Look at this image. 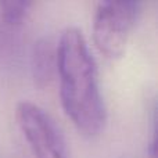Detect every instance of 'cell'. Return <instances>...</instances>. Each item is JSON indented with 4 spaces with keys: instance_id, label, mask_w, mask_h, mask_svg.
<instances>
[{
    "instance_id": "1",
    "label": "cell",
    "mask_w": 158,
    "mask_h": 158,
    "mask_svg": "<svg viewBox=\"0 0 158 158\" xmlns=\"http://www.w3.org/2000/svg\"><path fill=\"white\" fill-rule=\"evenodd\" d=\"M56 54L61 106L79 132L96 136L106 123V107L94 58L79 28L68 27L63 31Z\"/></svg>"
},
{
    "instance_id": "2",
    "label": "cell",
    "mask_w": 158,
    "mask_h": 158,
    "mask_svg": "<svg viewBox=\"0 0 158 158\" xmlns=\"http://www.w3.org/2000/svg\"><path fill=\"white\" fill-rule=\"evenodd\" d=\"M140 8L139 2L98 3L93 17V40L98 52L110 58L123 54Z\"/></svg>"
},
{
    "instance_id": "3",
    "label": "cell",
    "mask_w": 158,
    "mask_h": 158,
    "mask_svg": "<svg viewBox=\"0 0 158 158\" xmlns=\"http://www.w3.org/2000/svg\"><path fill=\"white\" fill-rule=\"evenodd\" d=\"M15 118L35 158H67L63 135L42 107L21 101L17 106Z\"/></svg>"
},
{
    "instance_id": "4",
    "label": "cell",
    "mask_w": 158,
    "mask_h": 158,
    "mask_svg": "<svg viewBox=\"0 0 158 158\" xmlns=\"http://www.w3.org/2000/svg\"><path fill=\"white\" fill-rule=\"evenodd\" d=\"M57 71V54L52 40L39 39L32 50V75L35 85L40 89L49 86Z\"/></svg>"
},
{
    "instance_id": "5",
    "label": "cell",
    "mask_w": 158,
    "mask_h": 158,
    "mask_svg": "<svg viewBox=\"0 0 158 158\" xmlns=\"http://www.w3.org/2000/svg\"><path fill=\"white\" fill-rule=\"evenodd\" d=\"M29 7V2H0V15L7 24L18 25L27 17Z\"/></svg>"
}]
</instances>
